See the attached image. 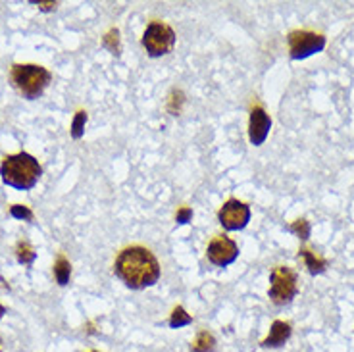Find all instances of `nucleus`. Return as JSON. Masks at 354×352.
<instances>
[{"mask_svg":"<svg viewBox=\"0 0 354 352\" xmlns=\"http://www.w3.org/2000/svg\"><path fill=\"white\" fill-rule=\"evenodd\" d=\"M115 275L129 289H147L160 279V264L149 248H124L114 266Z\"/></svg>","mask_w":354,"mask_h":352,"instance_id":"obj_1","label":"nucleus"},{"mask_svg":"<svg viewBox=\"0 0 354 352\" xmlns=\"http://www.w3.org/2000/svg\"><path fill=\"white\" fill-rule=\"evenodd\" d=\"M41 174H43V167L39 166V162L31 154H27V152L6 156L4 162L0 164L2 181L8 187L19 189V191L33 189Z\"/></svg>","mask_w":354,"mask_h":352,"instance_id":"obj_2","label":"nucleus"},{"mask_svg":"<svg viewBox=\"0 0 354 352\" xmlns=\"http://www.w3.org/2000/svg\"><path fill=\"white\" fill-rule=\"evenodd\" d=\"M53 80L50 71L35 64H18L12 68V81L19 89V93L29 100H35L44 93Z\"/></svg>","mask_w":354,"mask_h":352,"instance_id":"obj_3","label":"nucleus"},{"mask_svg":"<svg viewBox=\"0 0 354 352\" xmlns=\"http://www.w3.org/2000/svg\"><path fill=\"white\" fill-rule=\"evenodd\" d=\"M297 275L287 266H277L270 277V299L277 306L289 304L297 297Z\"/></svg>","mask_w":354,"mask_h":352,"instance_id":"obj_4","label":"nucleus"},{"mask_svg":"<svg viewBox=\"0 0 354 352\" xmlns=\"http://www.w3.org/2000/svg\"><path fill=\"white\" fill-rule=\"evenodd\" d=\"M174 44H176L174 29L166 26V24H160V21H152L151 26L147 27L145 35H142V46L147 48V53L152 58H158V56L171 53Z\"/></svg>","mask_w":354,"mask_h":352,"instance_id":"obj_5","label":"nucleus"},{"mask_svg":"<svg viewBox=\"0 0 354 352\" xmlns=\"http://www.w3.org/2000/svg\"><path fill=\"white\" fill-rule=\"evenodd\" d=\"M326 48V37L312 31H292L289 35V53L292 60H304Z\"/></svg>","mask_w":354,"mask_h":352,"instance_id":"obj_6","label":"nucleus"},{"mask_svg":"<svg viewBox=\"0 0 354 352\" xmlns=\"http://www.w3.org/2000/svg\"><path fill=\"white\" fill-rule=\"evenodd\" d=\"M218 218L227 231H241L247 228V223L250 221V208L245 203L231 198L221 206Z\"/></svg>","mask_w":354,"mask_h":352,"instance_id":"obj_7","label":"nucleus"},{"mask_svg":"<svg viewBox=\"0 0 354 352\" xmlns=\"http://www.w3.org/2000/svg\"><path fill=\"white\" fill-rule=\"evenodd\" d=\"M206 256H208V260H210L214 266L225 268V266L233 264V262L237 260V256H239V247H237V243L231 241L230 237H218L214 239L212 243L208 245Z\"/></svg>","mask_w":354,"mask_h":352,"instance_id":"obj_8","label":"nucleus"},{"mask_svg":"<svg viewBox=\"0 0 354 352\" xmlns=\"http://www.w3.org/2000/svg\"><path fill=\"white\" fill-rule=\"evenodd\" d=\"M270 127H272V120L270 115L266 114V110L262 106H254L250 110V125H248V137H250V142L254 147H260L262 142L266 141L268 133H270Z\"/></svg>","mask_w":354,"mask_h":352,"instance_id":"obj_9","label":"nucleus"},{"mask_svg":"<svg viewBox=\"0 0 354 352\" xmlns=\"http://www.w3.org/2000/svg\"><path fill=\"white\" fill-rule=\"evenodd\" d=\"M289 337H291V326L287 324V322H281V319H277L272 324V329H270V335L266 337L264 341H262V346L264 349H275V346H281L289 341Z\"/></svg>","mask_w":354,"mask_h":352,"instance_id":"obj_10","label":"nucleus"},{"mask_svg":"<svg viewBox=\"0 0 354 352\" xmlns=\"http://www.w3.org/2000/svg\"><path fill=\"white\" fill-rule=\"evenodd\" d=\"M54 275H56L58 285H68V281H70L71 266L64 256H58V260H56V264H54Z\"/></svg>","mask_w":354,"mask_h":352,"instance_id":"obj_11","label":"nucleus"},{"mask_svg":"<svg viewBox=\"0 0 354 352\" xmlns=\"http://www.w3.org/2000/svg\"><path fill=\"white\" fill-rule=\"evenodd\" d=\"M301 254L304 256V260H306V268H308V272L312 275H316V273H322L326 270V266L328 262L324 260V258H319L314 252H310V250H301Z\"/></svg>","mask_w":354,"mask_h":352,"instance_id":"obj_12","label":"nucleus"},{"mask_svg":"<svg viewBox=\"0 0 354 352\" xmlns=\"http://www.w3.org/2000/svg\"><path fill=\"white\" fill-rule=\"evenodd\" d=\"M214 346H216V339L212 337V333L201 331L191 349H193V352H212Z\"/></svg>","mask_w":354,"mask_h":352,"instance_id":"obj_13","label":"nucleus"},{"mask_svg":"<svg viewBox=\"0 0 354 352\" xmlns=\"http://www.w3.org/2000/svg\"><path fill=\"white\" fill-rule=\"evenodd\" d=\"M193 322V317L187 314L185 310L181 308V306H177L174 312H171V317H169V327H174V329H179V327L189 326Z\"/></svg>","mask_w":354,"mask_h":352,"instance_id":"obj_14","label":"nucleus"},{"mask_svg":"<svg viewBox=\"0 0 354 352\" xmlns=\"http://www.w3.org/2000/svg\"><path fill=\"white\" fill-rule=\"evenodd\" d=\"M87 124V112H77L73 118V124H71V137L73 139H81L83 137V129Z\"/></svg>","mask_w":354,"mask_h":352,"instance_id":"obj_15","label":"nucleus"},{"mask_svg":"<svg viewBox=\"0 0 354 352\" xmlns=\"http://www.w3.org/2000/svg\"><path fill=\"white\" fill-rule=\"evenodd\" d=\"M37 258L35 250L29 247L27 243H19L18 245V260L21 264H31Z\"/></svg>","mask_w":354,"mask_h":352,"instance_id":"obj_16","label":"nucleus"},{"mask_svg":"<svg viewBox=\"0 0 354 352\" xmlns=\"http://www.w3.org/2000/svg\"><path fill=\"white\" fill-rule=\"evenodd\" d=\"M291 233H297L301 239H308L310 237V223L306 220H297L289 228Z\"/></svg>","mask_w":354,"mask_h":352,"instance_id":"obj_17","label":"nucleus"},{"mask_svg":"<svg viewBox=\"0 0 354 352\" xmlns=\"http://www.w3.org/2000/svg\"><path fill=\"white\" fill-rule=\"evenodd\" d=\"M10 216L18 218V220H33V212L29 210L27 206H19V204L10 208Z\"/></svg>","mask_w":354,"mask_h":352,"instance_id":"obj_18","label":"nucleus"},{"mask_svg":"<svg viewBox=\"0 0 354 352\" xmlns=\"http://www.w3.org/2000/svg\"><path fill=\"white\" fill-rule=\"evenodd\" d=\"M193 218V210L191 208H181V210L177 212V223H187V221Z\"/></svg>","mask_w":354,"mask_h":352,"instance_id":"obj_19","label":"nucleus"},{"mask_svg":"<svg viewBox=\"0 0 354 352\" xmlns=\"http://www.w3.org/2000/svg\"><path fill=\"white\" fill-rule=\"evenodd\" d=\"M4 314H6V308H4V306L0 304V319H2V316H4Z\"/></svg>","mask_w":354,"mask_h":352,"instance_id":"obj_20","label":"nucleus"},{"mask_svg":"<svg viewBox=\"0 0 354 352\" xmlns=\"http://www.w3.org/2000/svg\"><path fill=\"white\" fill-rule=\"evenodd\" d=\"M0 352H2V341H0Z\"/></svg>","mask_w":354,"mask_h":352,"instance_id":"obj_21","label":"nucleus"},{"mask_svg":"<svg viewBox=\"0 0 354 352\" xmlns=\"http://www.w3.org/2000/svg\"><path fill=\"white\" fill-rule=\"evenodd\" d=\"M93 352H97V351H93Z\"/></svg>","mask_w":354,"mask_h":352,"instance_id":"obj_22","label":"nucleus"}]
</instances>
